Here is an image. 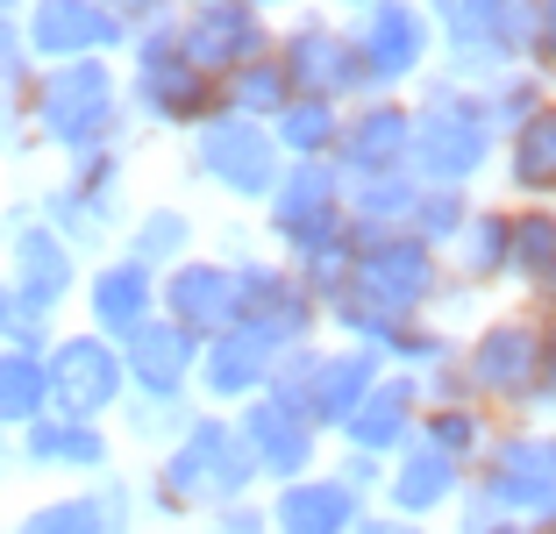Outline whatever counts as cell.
Wrapping results in <instances>:
<instances>
[{"label":"cell","instance_id":"d590c367","mask_svg":"<svg viewBox=\"0 0 556 534\" xmlns=\"http://www.w3.org/2000/svg\"><path fill=\"white\" fill-rule=\"evenodd\" d=\"M492 435H500V414H485V406H428L421 414V442L428 449H442L450 463L478 470V456L492 449Z\"/></svg>","mask_w":556,"mask_h":534},{"label":"cell","instance_id":"8fae6325","mask_svg":"<svg viewBox=\"0 0 556 534\" xmlns=\"http://www.w3.org/2000/svg\"><path fill=\"white\" fill-rule=\"evenodd\" d=\"M186 171L214 186L236 207H264L271 186L286 178V150L271 143V122H243V114H214L186 136Z\"/></svg>","mask_w":556,"mask_h":534},{"label":"cell","instance_id":"7a4b0ae2","mask_svg":"<svg viewBox=\"0 0 556 534\" xmlns=\"http://www.w3.org/2000/svg\"><path fill=\"white\" fill-rule=\"evenodd\" d=\"M22 129L29 143L58 150V157H86V150L129 143V100H122V65L115 58H86V65H50L22 100Z\"/></svg>","mask_w":556,"mask_h":534},{"label":"cell","instance_id":"e575fe53","mask_svg":"<svg viewBox=\"0 0 556 534\" xmlns=\"http://www.w3.org/2000/svg\"><path fill=\"white\" fill-rule=\"evenodd\" d=\"M350 236H407L414 200H421V178H350Z\"/></svg>","mask_w":556,"mask_h":534},{"label":"cell","instance_id":"83f0119b","mask_svg":"<svg viewBox=\"0 0 556 534\" xmlns=\"http://www.w3.org/2000/svg\"><path fill=\"white\" fill-rule=\"evenodd\" d=\"M442 264H450V285L478 292V300L514 285V200H478Z\"/></svg>","mask_w":556,"mask_h":534},{"label":"cell","instance_id":"6da1fadb","mask_svg":"<svg viewBox=\"0 0 556 534\" xmlns=\"http://www.w3.org/2000/svg\"><path fill=\"white\" fill-rule=\"evenodd\" d=\"M136 485H143V527H193L214 506L257 499L264 478L250 463L236 414H193V428L164 456H150V478H136Z\"/></svg>","mask_w":556,"mask_h":534},{"label":"cell","instance_id":"8d00e7d4","mask_svg":"<svg viewBox=\"0 0 556 534\" xmlns=\"http://www.w3.org/2000/svg\"><path fill=\"white\" fill-rule=\"evenodd\" d=\"M50 414V378L43 356L29 349H0V435H22L29 421Z\"/></svg>","mask_w":556,"mask_h":534},{"label":"cell","instance_id":"f5cc1de1","mask_svg":"<svg viewBox=\"0 0 556 534\" xmlns=\"http://www.w3.org/2000/svg\"><path fill=\"white\" fill-rule=\"evenodd\" d=\"M357 534H442V527H421V520H400V513H378L371 506V513L357 520Z\"/></svg>","mask_w":556,"mask_h":534},{"label":"cell","instance_id":"f907efd6","mask_svg":"<svg viewBox=\"0 0 556 534\" xmlns=\"http://www.w3.org/2000/svg\"><path fill=\"white\" fill-rule=\"evenodd\" d=\"M528 72L556 93V0H542V22H535V43H528Z\"/></svg>","mask_w":556,"mask_h":534},{"label":"cell","instance_id":"db71d44e","mask_svg":"<svg viewBox=\"0 0 556 534\" xmlns=\"http://www.w3.org/2000/svg\"><path fill=\"white\" fill-rule=\"evenodd\" d=\"M250 8H257V15H271V22H293L307 0H250Z\"/></svg>","mask_w":556,"mask_h":534},{"label":"cell","instance_id":"44dd1931","mask_svg":"<svg viewBox=\"0 0 556 534\" xmlns=\"http://www.w3.org/2000/svg\"><path fill=\"white\" fill-rule=\"evenodd\" d=\"M414 164V100L407 93H371L343 114L336 171L343 178H400Z\"/></svg>","mask_w":556,"mask_h":534},{"label":"cell","instance_id":"f6af8a7d","mask_svg":"<svg viewBox=\"0 0 556 534\" xmlns=\"http://www.w3.org/2000/svg\"><path fill=\"white\" fill-rule=\"evenodd\" d=\"M36 79H43V65H36L29 36H22V15H0V93H8V100H29Z\"/></svg>","mask_w":556,"mask_h":534},{"label":"cell","instance_id":"d6986e66","mask_svg":"<svg viewBox=\"0 0 556 534\" xmlns=\"http://www.w3.org/2000/svg\"><path fill=\"white\" fill-rule=\"evenodd\" d=\"M22 36H29L36 65H86V58H115L129 50V29H122L100 0H29L22 8Z\"/></svg>","mask_w":556,"mask_h":534},{"label":"cell","instance_id":"60d3db41","mask_svg":"<svg viewBox=\"0 0 556 534\" xmlns=\"http://www.w3.org/2000/svg\"><path fill=\"white\" fill-rule=\"evenodd\" d=\"M478 100H485L492 129H500V143H507V136H514V129H528V122H535V114L549 107L556 93H549V86H542L535 72L521 65V72H500V79H492V86H485V93H478Z\"/></svg>","mask_w":556,"mask_h":534},{"label":"cell","instance_id":"6f0895ef","mask_svg":"<svg viewBox=\"0 0 556 534\" xmlns=\"http://www.w3.org/2000/svg\"><path fill=\"white\" fill-rule=\"evenodd\" d=\"M492 534H535V527H528V520H500V527H492Z\"/></svg>","mask_w":556,"mask_h":534},{"label":"cell","instance_id":"4fadbf2b","mask_svg":"<svg viewBox=\"0 0 556 534\" xmlns=\"http://www.w3.org/2000/svg\"><path fill=\"white\" fill-rule=\"evenodd\" d=\"M350 36H357V58H364V79L371 93H414V86L435 72V15L421 0H371L364 15H350Z\"/></svg>","mask_w":556,"mask_h":534},{"label":"cell","instance_id":"816d5d0a","mask_svg":"<svg viewBox=\"0 0 556 534\" xmlns=\"http://www.w3.org/2000/svg\"><path fill=\"white\" fill-rule=\"evenodd\" d=\"M535 414H556V314L542 321V385H535Z\"/></svg>","mask_w":556,"mask_h":534},{"label":"cell","instance_id":"cb8c5ba5","mask_svg":"<svg viewBox=\"0 0 556 534\" xmlns=\"http://www.w3.org/2000/svg\"><path fill=\"white\" fill-rule=\"evenodd\" d=\"M278 356L264 349L250 328H222L214 342H200V371H193V399L200 414H243L264 385H271Z\"/></svg>","mask_w":556,"mask_h":534},{"label":"cell","instance_id":"4dcf8cb0","mask_svg":"<svg viewBox=\"0 0 556 534\" xmlns=\"http://www.w3.org/2000/svg\"><path fill=\"white\" fill-rule=\"evenodd\" d=\"M200 214L186 207V200H143V207L129 214V228H122V257H136L143 271H172V264L200 257Z\"/></svg>","mask_w":556,"mask_h":534},{"label":"cell","instance_id":"b9f144b4","mask_svg":"<svg viewBox=\"0 0 556 534\" xmlns=\"http://www.w3.org/2000/svg\"><path fill=\"white\" fill-rule=\"evenodd\" d=\"M58 335H65V328H58V314H50L43 300H29V292H15L8 278H0V349H29V356H43Z\"/></svg>","mask_w":556,"mask_h":534},{"label":"cell","instance_id":"4316f807","mask_svg":"<svg viewBox=\"0 0 556 534\" xmlns=\"http://www.w3.org/2000/svg\"><path fill=\"white\" fill-rule=\"evenodd\" d=\"M421 414H428L421 378H414V371H386V378L371 385V399L350 414V428H343L336 442H343V449L378 456V463H393V456L407 449L414 435H421Z\"/></svg>","mask_w":556,"mask_h":534},{"label":"cell","instance_id":"7402d4cb","mask_svg":"<svg viewBox=\"0 0 556 534\" xmlns=\"http://www.w3.org/2000/svg\"><path fill=\"white\" fill-rule=\"evenodd\" d=\"M471 492V470L450 463L442 449H428L421 435L386 463V485H378V513H400V520H421V527H442L450 506Z\"/></svg>","mask_w":556,"mask_h":534},{"label":"cell","instance_id":"9c48e42d","mask_svg":"<svg viewBox=\"0 0 556 534\" xmlns=\"http://www.w3.org/2000/svg\"><path fill=\"white\" fill-rule=\"evenodd\" d=\"M350 292L371 314L421 321L450 292V264H442V250L414 243V236H350Z\"/></svg>","mask_w":556,"mask_h":534},{"label":"cell","instance_id":"d6a6232c","mask_svg":"<svg viewBox=\"0 0 556 534\" xmlns=\"http://www.w3.org/2000/svg\"><path fill=\"white\" fill-rule=\"evenodd\" d=\"M500 178H507L514 207L556 200V100L528 122V129H514L507 143H500Z\"/></svg>","mask_w":556,"mask_h":534},{"label":"cell","instance_id":"ba28073f","mask_svg":"<svg viewBox=\"0 0 556 534\" xmlns=\"http://www.w3.org/2000/svg\"><path fill=\"white\" fill-rule=\"evenodd\" d=\"M129 143H108V150H86V157L65 164V178L50 186L43 200H36V214H43L58 236H65L79 257H93V250H108L129 228Z\"/></svg>","mask_w":556,"mask_h":534},{"label":"cell","instance_id":"ee69618b","mask_svg":"<svg viewBox=\"0 0 556 534\" xmlns=\"http://www.w3.org/2000/svg\"><path fill=\"white\" fill-rule=\"evenodd\" d=\"M93 506L100 520H108V534H143V485L136 478H122V470H108V478H93Z\"/></svg>","mask_w":556,"mask_h":534},{"label":"cell","instance_id":"7c38bea8","mask_svg":"<svg viewBox=\"0 0 556 534\" xmlns=\"http://www.w3.org/2000/svg\"><path fill=\"white\" fill-rule=\"evenodd\" d=\"M471 492H485L507 520H528V527H535L556 499V421L549 428L500 421L492 449L478 456V470H471Z\"/></svg>","mask_w":556,"mask_h":534},{"label":"cell","instance_id":"277c9868","mask_svg":"<svg viewBox=\"0 0 556 534\" xmlns=\"http://www.w3.org/2000/svg\"><path fill=\"white\" fill-rule=\"evenodd\" d=\"M122 100H129L136 129H157V136H193L200 122L222 114V86L179 50V15L129 36V50H122Z\"/></svg>","mask_w":556,"mask_h":534},{"label":"cell","instance_id":"f35d334b","mask_svg":"<svg viewBox=\"0 0 556 534\" xmlns=\"http://www.w3.org/2000/svg\"><path fill=\"white\" fill-rule=\"evenodd\" d=\"M286 100H293V86H286L278 58H257V65H243V72L222 79V114H243V122H271Z\"/></svg>","mask_w":556,"mask_h":534},{"label":"cell","instance_id":"74e56055","mask_svg":"<svg viewBox=\"0 0 556 534\" xmlns=\"http://www.w3.org/2000/svg\"><path fill=\"white\" fill-rule=\"evenodd\" d=\"M193 414H200V399H136V392H129V399H122V414L108 428H122V435H129L143 456H164L172 442L186 435V428H193Z\"/></svg>","mask_w":556,"mask_h":534},{"label":"cell","instance_id":"e0dca14e","mask_svg":"<svg viewBox=\"0 0 556 534\" xmlns=\"http://www.w3.org/2000/svg\"><path fill=\"white\" fill-rule=\"evenodd\" d=\"M236 428H243V442H250V463H257L264 492L300 485V478H314V470L328 463V435L300 414V406L271 399V392H257V399L236 414Z\"/></svg>","mask_w":556,"mask_h":534},{"label":"cell","instance_id":"5bb4252c","mask_svg":"<svg viewBox=\"0 0 556 534\" xmlns=\"http://www.w3.org/2000/svg\"><path fill=\"white\" fill-rule=\"evenodd\" d=\"M43 378H50V414L65 421H93L108 428L129 399V371H122V342L93 335V328H65L43 349Z\"/></svg>","mask_w":556,"mask_h":534},{"label":"cell","instance_id":"603a6c76","mask_svg":"<svg viewBox=\"0 0 556 534\" xmlns=\"http://www.w3.org/2000/svg\"><path fill=\"white\" fill-rule=\"evenodd\" d=\"M79 328H93V335L108 342H129L136 328L157 314V271H143L136 257H122V250H108V257L86 264V285H79Z\"/></svg>","mask_w":556,"mask_h":534},{"label":"cell","instance_id":"7bdbcfd3","mask_svg":"<svg viewBox=\"0 0 556 534\" xmlns=\"http://www.w3.org/2000/svg\"><path fill=\"white\" fill-rule=\"evenodd\" d=\"M8 534H108V520H100L93 492L79 485V492H50V499H36Z\"/></svg>","mask_w":556,"mask_h":534},{"label":"cell","instance_id":"681fc988","mask_svg":"<svg viewBox=\"0 0 556 534\" xmlns=\"http://www.w3.org/2000/svg\"><path fill=\"white\" fill-rule=\"evenodd\" d=\"M100 8H108L129 36H143V29H157V22L179 15V0H100Z\"/></svg>","mask_w":556,"mask_h":534},{"label":"cell","instance_id":"94428289","mask_svg":"<svg viewBox=\"0 0 556 534\" xmlns=\"http://www.w3.org/2000/svg\"><path fill=\"white\" fill-rule=\"evenodd\" d=\"M186 8H222V0H179V15H186Z\"/></svg>","mask_w":556,"mask_h":534},{"label":"cell","instance_id":"d4e9b609","mask_svg":"<svg viewBox=\"0 0 556 534\" xmlns=\"http://www.w3.org/2000/svg\"><path fill=\"white\" fill-rule=\"evenodd\" d=\"M15 463L43 470V478H108L115 470V428H93V421H65V414H43L15 435Z\"/></svg>","mask_w":556,"mask_h":534},{"label":"cell","instance_id":"c3c4849f","mask_svg":"<svg viewBox=\"0 0 556 534\" xmlns=\"http://www.w3.org/2000/svg\"><path fill=\"white\" fill-rule=\"evenodd\" d=\"M500 520H507V513H500L485 492H464V499L450 506V520H442V534H492Z\"/></svg>","mask_w":556,"mask_h":534},{"label":"cell","instance_id":"e7e4bbea","mask_svg":"<svg viewBox=\"0 0 556 534\" xmlns=\"http://www.w3.org/2000/svg\"><path fill=\"white\" fill-rule=\"evenodd\" d=\"M549 207H556V200H549Z\"/></svg>","mask_w":556,"mask_h":534},{"label":"cell","instance_id":"ac0fdd59","mask_svg":"<svg viewBox=\"0 0 556 534\" xmlns=\"http://www.w3.org/2000/svg\"><path fill=\"white\" fill-rule=\"evenodd\" d=\"M157 314H164V321H179L193 342H214L222 328L243 321V278H236L229 257L200 250V257L172 264V271L157 278Z\"/></svg>","mask_w":556,"mask_h":534},{"label":"cell","instance_id":"bcb514c9","mask_svg":"<svg viewBox=\"0 0 556 534\" xmlns=\"http://www.w3.org/2000/svg\"><path fill=\"white\" fill-rule=\"evenodd\" d=\"M328 470H336V478H343V485L357 492L364 506H378V485H386V463H378V456L343 449V442H328Z\"/></svg>","mask_w":556,"mask_h":534},{"label":"cell","instance_id":"484cf974","mask_svg":"<svg viewBox=\"0 0 556 534\" xmlns=\"http://www.w3.org/2000/svg\"><path fill=\"white\" fill-rule=\"evenodd\" d=\"M122 371H129L136 399H193V371H200V342L179 321L150 314L129 342H122Z\"/></svg>","mask_w":556,"mask_h":534},{"label":"cell","instance_id":"be15d7a7","mask_svg":"<svg viewBox=\"0 0 556 534\" xmlns=\"http://www.w3.org/2000/svg\"><path fill=\"white\" fill-rule=\"evenodd\" d=\"M0 534H8V520H0Z\"/></svg>","mask_w":556,"mask_h":534},{"label":"cell","instance_id":"f546056e","mask_svg":"<svg viewBox=\"0 0 556 534\" xmlns=\"http://www.w3.org/2000/svg\"><path fill=\"white\" fill-rule=\"evenodd\" d=\"M264 513H271V534H357V520L371 513V506L321 463L314 478H300V485L264 492Z\"/></svg>","mask_w":556,"mask_h":534},{"label":"cell","instance_id":"3957f363","mask_svg":"<svg viewBox=\"0 0 556 534\" xmlns=\"http://www.w3.org/2000/svg\"><path fill=\"white\" fill-rule=\"evenodd\" d=\"M414 164L407 171L421 186H457V193H478V178L500 164V129H492L485 100L471 86L428 72L414 86Z\"/></svg>","mask_w":556,"mask_h":534},{"label":"cell","instance_id":"1f68e13d","mask_svg":"<svg viewBox=\"0 0 556 534\" xmlns=\"http://www.w3.org/2000/svg\"><path fill=\"white\" fill-rule=\"evenodd\" d=\"M514 285H521L528 314H542V321L556 314V207L549 200L514 207Z\"/></svg>","mask_w":556,"mask_h":534},{"label":"cell","instance_id":"5b68a950","mask_svg":"<svg viewBox=\"0 0 556 534\" xmlns=\"http://www.w3.org/2000/svg\"><path fill=\"white\" fill-rule=\"evenodd\" d=\"M457 371L471 378V399L500 421H535V385H542V314L500 307L464 328Z\"/></svg>","mask_w":556,"mask_h":534},{"label":"cell","instance_id":"2e32d148","mask_svg":"<svg viewBox=\"0 0 556 534\" xmlns=\"http://www.w3.org/2000/svg\"><path fill=\"white\" fill-rule=\"evenodd\" d=\"M0 250H8V285H15V292L43 300L50 314L79 300L86 257L43 221V214H36V200H29V207H8V214H0Z\"/></svg>","mask_w":556,"mask_h":534},{"label":"cell","instance_id":"ab89813d","mask_svg":"<svg viewBox=\"0 0 556 534\" xmlns=\"http://www.w3.org/2000/svg\"><path fill=\"white\" fill-rule=\"evenodd\" d=\"M471 207H478V193H457V186H421V200H414V221H407V236L450 257V243L464 236Z\"/></svg>","mask_w":556,"mask_h":534},{"label":"cell","instance_id":"f1b7e54d","mask_svg":"<svg viewBox=\"0 0 556 534\" xmlns=\"http://www.w3.org/2000/svg\"><path fill=\"white\" fill-rule=\"evenodd\" d=\"M378 378H386V364H378L371 349H357V342H321V349H314V385H307L314 428L336 442V435L350 428V414L371 399Z\"/></svg>","mask_w":556,"mask_h":534},{"label":"cell","instance_id":"7dc6e473","mask_svg":"<svg viewBox=\"0 0 556 534\" xmlns=\"http://www.w3.org/2000/svg\"><path fill=\"white\" fill-rule=\"evenodd\" d=\"M193 534H271L264 492H257V499H236V506H214L207 520H193Z\"/></svg>","mask_w":556,"mask_h":534},{"label":"cell","instance_id":"11a10c76","mask_svg":"<svg viewBox=\"0 0 556 534\" xmlns=\"http://www.w3.org/2000/svg\"><path fill=\"white\" fill-rule=\"evenodd\" d=\"M15 122H22V100H8V93H0V143L15 136Z\"/></svg>","mask_w":556,"mask_h":534},{"label":"cell","instance_id":"836d02e7","mask_svg":"<svg viewBox=\"0 0 556 534\" xmlns=\"http://www.w3.org/2000/svg\"><path fill=\"white\" fill-rule=\"evenodd\" d=\"M343 114L350 107H336V100H286L271 114V143L286 150V164H321L343 143Z\"/></svg>","mask_w":556,"mask_h":534},{"label":"cell","instance_id":"8992f818","mask_svg":"<svg viewBox=\"0 0 556 534\" xmlns=\"http://www.w3.org/2000/svg\"><path fill=\"white\" fill-rule=\"evenodd\" d=\"M350 178L336 171V157L321 164H286V178L271 186V200L257 207V236L271 257L314 264L328 250H350Z\"/></svg>","mask_w":556,"mask_h":534},{"label":"cell","instance_id":"91938a15","mask_svg":"<svg viewBox=\"0 0 556 534\" xmlns=\"http://www.w3.org/2000/svg\"><path fill=\"white\" fill-rule=\"evenodd\" d=\"M22 8H29V0H0V15H22Z\"/></svg>","mask_w":556,"mask_h":534},{"label":"cell","instance_id":"52a82bcc","mask_svg":"<svg viewBox=\"0 0 556 534\" xmlns=\"http://www.w3.org/2000/svg\"><path fill=\"white\" fill-rule=\"evenodd\" d=\"M535 22H542V0H464L450 22H435V29H442L435 72H442V79H457V86H471V93H485L500 72L528 65Z\"/></svg>","mask_w":556,"mask_h":534},{"label":"cell","instance_id":"30bf717a","mask_svg":"<svg viewBox=\"0 0 556 534\" xmlns=\"http://www.w3.org/2000/svg\"><path fill=\"white\" fill-rule=\"evenodd\" d=\"M271 58H278V72H286V86H293V100H336V107L371 100L357 36H350L343 15H328V8H300V15L278 29Z\"/></svg>","mask_w":556,"mask_h":534},{"label":"cell","instance_id":"680465c9","mask_svg":"<svg viewBox=\"0 0 556 534\" xmlns=\"http://www.w3.org/2000/svg\"><path fill=\"white\" fill-rule=\"evenodd\" d=\"M8 470H15V449H8V442H0V485H8Z\"/></svg>","mask_w":556,"mask_h":534},{"label":"cell","instance_id":"6125c7cd","mask_svg":"<svg viewBox=\"0 0 556 534\" xmlns=\"http://www.w3.org/2000/svg\"><path fill=\"white\" fill-rule=\"evenodd\" d=\"M535 527H556V499H549V513H542V520H535Z\"/></svg>","mask_w":556,"mask_h":534},{"label":"cell","instance_id":"ffe728a7","mask_svg":"<svg viewBox=\"0 0 556 534\" xmlns=\"http://www.w3.org/2000/svg\"><path fill=\"white\" fill-rule=\"evenodd\" d=\"M179 50L193 58L200 72H207L214 86H222L229 72H243V65H257V58H271V50H278V22L257 15L250 0L186 8V15H179Z\"/></svg>","mask_w":556,"mask_h":534},{"label":"cell","instance_id":"9a60e30c","mask_svg":"<svg viewBox=\"0 0 556 534\" xmlns=\"http://www.w3.org/2000/svg\"><path fill=\"white\" fill-rule=\"evenodd\" d=\"M236 278H243V321L236 328H250L271 356L321 342V307H314V292L300 285V271L286 257H271V250L236 257Z\"/></svg>","mask_w":556,"mask_h":534},{"label":"cell","instance_id":"9f6ffc18","mask_svg":"<svg viewBox=\"0 0 556 534\" xmlns=\"http://www.w3.org/2000/svg\"><path fill=\"white\" fill-rule=\"evenodd\" d=\"M364 8H371V0H328V15H343V22H350V15H364Z\"/></svg>","mask_w":556,"mask_h":534}]
</instances>
